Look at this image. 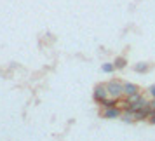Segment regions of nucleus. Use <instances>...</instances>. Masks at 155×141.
Listing matches in <instances>:
<instances>
[{
	"label": "nucleus",
	"mask_w": 155,
	"mask_h": 141,
	"mask_svg": "<svg viewBox=\"0 0 155 141\" xmlns=\"http://www.w3.org/2000/svg\"><path fill=\"white\" fill-rule=\"evenodd\" d=\"M106 91H108V96L115 99L124 98V82L119 80V78H112L106 82Z\"/></svg>",
	"instance_id": "f257e3e1"
},
{
	"label": "nucleus",
	"mask_w": 155,
	"mask_h": 141,
	"mask_svg": "<svg viewBox=\"0 0 155 141\" xmlns=\"http://www.w3.org/2000/svg\"><path fill=\"white\" fill-rule=\"evenodd\" d=\"M122 115V110L119 106H108V108H101V119H106V120H115V119H120Z\"/></svg>",
	"instance_id": "f03ea898"
},
{
	"label": "nucleus",
	"mask_w": 155,
	"mask_h": 141,
	"mask_svg": "<svg viewBox=\"0 0 155 141\" xmlns=\"http://www.w3.org/2000/svg\"><path fill=\"white\" fill-rule=\"evenodd\" d=\"M105 98H108V91H106V84H98L94 85V91H92V99L96 103H101Z\"/></svg>",
	"instance_id": "7ed1b4c3"
},
{
	"label": "nucleus",
	"mask_w": 155,
	"mask_h": 141,
	"mask_svg": "<svg viewBox=\"0 0 155 141\" xmlns=\"http://www.w3.org/2000/svg\"><path fill=\"white\" fill-rule=\"evenodd\" d=\"M140 91V85L134 84V82H124V96H131V94H136Z\"/></svg>",
	"instance_id": "20e7f679"
},
{
	"label": "nucleus",
	"mask_w": 155,
	"mask_h": 141,
	"mask_svg": "<svg viewBox=\"0 0 155 141\" xmlns=\"http://www.w3.org/2000/svg\"><path fill=\"white\" fill-rule=\"evenodd\" d=\"M133 70L136 73H148L152 70V63H147V61H141V63H134Z\"/></svg>",
	"instance_id": "39448f33"
},
{
	"label": "nucleus",
	"mask_w": 155,
	"mask_h": 141,
	"mask_svg": "<svg viewBox=\"0 0 155 141\" xmlns=\"http://www.w3.org/2000/svg\"><path fill=\"white\" fill-rule=\"evenodd\" d=\"M120 120L122 122H126V124H133L136 122V117H134V112L131 108H127V110H122V115H120Z\"/></svg>",
	"instance_id": "423d86ee"
},
{
	"label": "nucleus",
	"mask_w": 155,
	"mask_h": 141,
	"mask_svg": "<svg viewBox=\"0 0 155 141\" xmlns=\"http://www.w3.org/2000/svg\"><path fill=\"white\" fill-rule=\"evenodd\" d=\"M113 64H115L117 70H124V68L127 66V59L124 56H117L115 59H113Z\"/></svg>",
	"instance_id": "0eeeda50"
},
{
	"label": "nucleus",
	"mask_w": 155,
	"mask_h": 141,
	"mask_svg": "<svg viewBox=\"0 0 155 141\" xmlns=\"http://www.w3.org/2000/svg\"><path fill=\"white\" fill-rule=\"evenodd\" d=\"M117 101H119V99H115V98H110V96H108V98H105L103 101H101V103H99V106H101V108H108V106H115V105H117Z\"/></svg>",
	"instance_id": "6e6552de"
},
{
	"label": "nucleus",
	"mask_w": 155,
	"mask_h": 141,
	"mask_svg": "<svg viewBox=\"0 0 155 141\" xmlns=\"http://www.w3.org/2000/svg\"><path fill=\"white\" fill-rule=\"evenodd\" d=\"M115 70H117V68H115L113 63H103L101 64V71H105V73H113Z\"/></svg>",
	"instance_id": "1a4fd4ad"
},
{
	"label": "nucleus",
	"mask_w": 155,
	"mask_h": 141,
	"mask_svg": "<svg viewBox=\"0 0 155 141\" xmlns=\"http://www.w3.org/2000/svg\"><path fill=\"white\" fill-rule=\"evenodd\" d=\"M148 94H150L152 98H155V84H153V85H150V87H148Z\"/></svg>",
	"instance_id": "9d476101"
},
{
	"label": "nucleus",
	"mask_w": 155,
	"mask_h": 141,
	"mask_svg": "<svg viewBox=\"0 0 155 141\" xmlns=\"http://www.w3.org/2000/svg\"><path fill=\"white\" fill-rule=\"evenodd\" d=\"M148 122H150L152 126H155V112L150 113V117H148Z\"/></svg>",
	"instance_id": "9b49d317"
}]
</instances>
